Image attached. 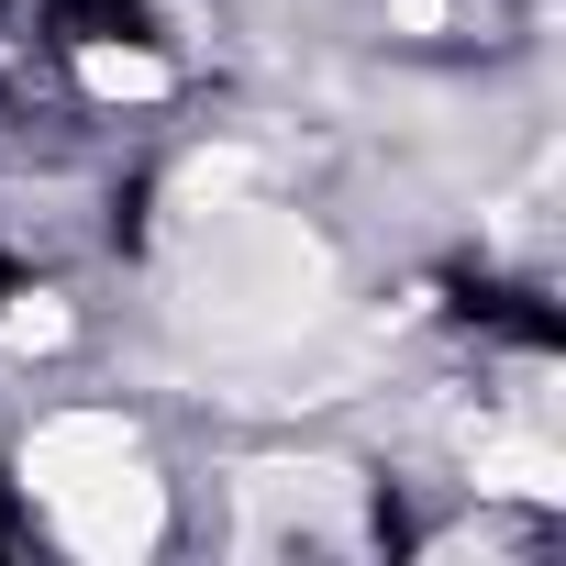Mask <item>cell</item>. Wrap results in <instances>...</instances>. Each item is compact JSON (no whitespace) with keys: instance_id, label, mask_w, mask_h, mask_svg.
<instances>
[{"instance_id":"obj_3","label":"cell","mask_w":566,"mask_h":566,"mask_svg":"<svg viewBox=\"0 0 566 566\" xmlns=\"http://www.w3.org/2000/svg\"><path fill=\"white\" fill-rule=\"evenodd\" d=\"M78 67H90L101 101H156V90H167V67H156V56H123V45H90Z\"/></svg>"},{"instance_id":"obj_2","label":"cell","mask_w":566,"mask_h":566,"mask_svg":"<svg viewBox=\"0 0 566 566\" xmlns=\"http://www.w3.org/2000/svg\"><path fill=\"white\" fill-rule=\"evenodd\" d=\"M356 478L345 467H255L244 478V555H290V544H356Z\"/></svg>"},{"instance_id":"obj_1","label":"cell","mask_w":566,"mask_h":566,"mask_svg":"<svg viewBox=\"0 0 566 566\" xmlns=\"http://www.w3.org/2000/svg\"><path fill=\"white\" fill-rule=\"evenodd\" d=\"M189 323L222 345H290L334 301V255L301 211H211L189 233Z\"/></svg>"}]
</instances>
